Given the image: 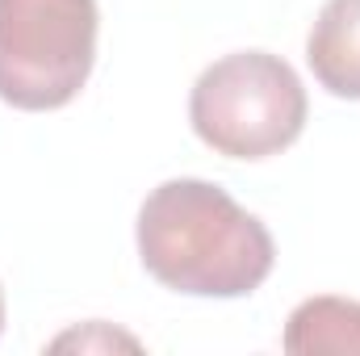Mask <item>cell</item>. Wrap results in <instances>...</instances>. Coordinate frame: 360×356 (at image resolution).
I'll use <instances>...</instances> for the list:
<instances>
[{"label":"cell","instance_id":"obj_3","mask_svg":"<svg viewBox=\"0 0 360 356\" xmlns=\"http://www.w3.org/2000/svg\"><path fill=\"white\" fill-rule=\"evenodd\" d=\"M96 0H0V101L25 113L72 105L96 63Z\"/></svg>","mask_w":360,"mask_h":356},{"label":"cell","instance_id":"obj_4","mask_svg":"<svg viewBox=\"0 0 360 356\" xmlns=\"http://www.w3.org/2000/svg\"><path fill=\"white\" fill-rule=\"evenodd\" d=\"M314 80L340 101H360V0H327L306 38Z\"/></svg>","mask_w":360,"mask_h":356},{"label":"cell","instance_id":"obj_6","mask_svg":"<svg viewBox=\"0 0 360 356\" xmlns=\"http://www.w3.org/2000/svg\"><path fill=\"white\" fill-rule=\"evenodd\" d=\"M0 331H4V293H0Z\"/></svg>","mask_w":360,"mask_h":356},{"label":"cell","instance_id":"obj_5","mask_svg":"<svg viewBox=\"0 0 360 356\" xmlns=\"http://www.w3.org/2000/svg\"><path fill=\"white\" fill-rule=\"evenodd\" d=\"M289 356H360V302L323 293L306 298L285 323Z\"/></svg>","mask_w":360,"mask_h":356},{"label":"cell","instance_id":"obj_1","mask_svg":"<svg viewBox=\"0 0 360 356\" xmlns=\"http://www.w3.org/2000/svg\"><path fill=\"white\" fill-rule=\"evenodd\" d=\"M143 268L193 298H248L276 265L269 227L210 180H164L139 210Z\"/></svg>","mask_w":360,"mask_h":356},{"label":"cell","instance_id":"obj_2","mask_svg":"<svg viewBox=\"0 0 360 356\" xmlns=\"http://www.w3.org/2000/svg\"><path fill=\"white\" fill-rule=\"evenodd\" d=\"M188 122L197 139L226 160H269L297 143L306 89L281 55L235 51L197 76Z\"/></svg>","mask_w":360,"mask_h":356}]
</instances>
